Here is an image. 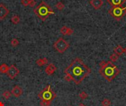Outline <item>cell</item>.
<instances>
[{
  "instance_id": "6da1fadb",
  "label": "cell",
  "mask_w": 126,
  "mask_h": 106,
  "mask_svg": "<svg viewBox=\"0 0 126 106\" xmlns=\"http://www.w3.org/2000/svg\"><path fill=\"white\" fill-rule=\"evenodd\" d=\"M64 73L71 78L72 81H74L75 84L79 85L91 73V69L81 59L77 58L65 69Z\"/></svg>"
},
{
  "instance_id": "7a4b0ae2",
  "label": "cell",
  "mask_w": 126,
  "mask_h": 106,
  "mask_svg": "<svg viewBox=\"0 0 126 106\" xmlns=\"http://www.w3.org/2000/svg\"><path fill=\"white\" fill-rule=\"evenodd\" d=\"M99 66V74L109 82H111L119 73V69L111 61H102L100 62Z\"/></svg>"
},
{
  "instance_id": "3957f363",
  "label": "cell",
  "mask_w": 126,
  "mask_h": 106,
  "mask_svg": "<svg viewBox=\"0 0 126 106\" xmlns=\"http://www.w3.org/2000/svg\"><path fill=\"white\" fill-rule=\"evenodd\" d=\"M33 12L43 21H46L50 15L54 14V11L52 8L45 2H41L38 6L33 10Z\"/></svg>"
},
{
  "instance_id": "277c9868",
  "label": "cell",
  "mask_w": 126,
  "mask_h": 106,
  "mask_svg": "<svg viewBox=\"0 0 126 106\" xmlns=\"http://www.w3.org/2000/svg\"><path fill=\"white\" fill-rule=\"evenodd\" d=\"M56 94L51 89L49 85L46 86L39 94H38V97L41 100H46V101H50L52 102L54 100L56 97Z\"/></svg>"
},
{
  "instance_id": "5b68a950",
  "label": "cell",
  "mask_w": 126,
  "mask_h": 106,
  "mask_svg": "<svg viewBox=\"0 0 126 106\" xmlns=\"http://www.w3.org/2000/svg\"><path fill=\"white\" fill-rule=\"evenodd\" d=\"M108 13L117 21L121 20L126 14V7H112L109 10Z\"/></svg>"
},
{
  "instance_id": "8992f818",
  "label": "cell",
  "mask_w": 126,
  "mask_h": 106,
  "mask_svg": "<svg viewBox=\"0 0 126 106\" xmlns=\"http://www.w3.org/2000/svg\"><path fill=\"white\" fill-rule=\"evenodd\" d=\"M53 46L57 52L62 54L68 49V48L69 47V44L63 38H60L54 43Z\"/></svg>"
},
{
  "instance_id": "52a82bcc",
  "label": "cell",
  "mask_w": 126,
  "mask_h": 106,
  "mask_svg": "<svg viewBox=\"0 0 126 106\" xmlns=\"http://www.w3.org/2000/svg\"><path fill=\"white\" fill-rule=\"evenodd\" d=\"M19 74V69L15 66V65H11L9 66L8 71L7 72V75L10 79H15Z\"/></svg>"
},
{
  "instance_id": "ba28073f",
  "label": "cell",
  "mask_w": 126,
  "mask_h": 106,
  "mask_svg": "<svg viewBox=\"0 0 126 106\" xmlns=\"http://www.w3.org/2000/svg\"><path fill=\"white\" fill-rule=\"evenodd\" d=\"M9 13L10 10L6 8V6H5L3 4H0V20L5 18Z\"/></svg>"
},
{
  "instance_id": "9c48e42d",
  "label": "cell",
  "mask_w": 126,
  "mask_h": 106,
  "mask_svg": "<svg viewBox=\"0 0 126 106\" xmlns=\"http://www.w3.org/2000/svg\"><path fill=\"white\" fill-rule=\"evenodd\" d=\"M11 94L12 95H13L15 97H19L20 96H21V94H23V90L22 88L18 86H15L11 91Z\"/></svg>"
},
{
  "instance_id": "30bf717a",
  "label": "cell",
  "mask_w": 126,
  "mask_h": 106,
  "mask_svg": "<svg viewBox=\"0 0 126 106\" xmlns=\"http://www.w3.org/2000/svg\"><path fill=\"white\" fill-rule=\"evenodd\" d=\"M57 70L56 66L53 63H49L46 68H45V72L47 75H52L55 73V71Z\"/></svg>"
},
{
  "instance_id": "8fae6325",
  "label": "cell",
  "mask_w": 126,
  "mask_h": 106,
  "mask_svg": "<svg viewBox=\"0 0 126 106\" xmlns=\"http://www.w3.org/2000/svg\"><path fill=\"white\" fill-rule=\"evenodd\" d=\"M89 3L95 10H98L101 8V7L103 6V0H91Z\"/></svg>"
},
{
  "instance_id": "7c38bea8",
  "label": "cell",
  "mask_w": 126,
  "mask_h": 106,
  "mask_svg": "<svg viewBox=\"0 0 126 106\" xmlns=\"http://www.w3.org/2000/svg\"><path fill=\"white\" fill-rule=\"evenodd\" d=\"M125 2L126 0H107V2L112 7L122 6Z\"/></svg>"
},
{
  "instance_id": "4fadbf2b",
  "label": "cell",
  "mask_w": 126,
  "mask_h": 106,
  "mask_svg": "<svg viewBox=\"0 0 126 106\" xmlns=\"http://www.w3.org/2000/svg\"><path fill=\"white\" fill-rule=\"evenodd\" d=\"M60 31L64 35H71L74 33V30L68 27V26H63L61 28Z\"/></svg>"
},
{
  "instance_id": "5bb4252c",
  "label": "cell",
  "mask_w": 126,
  "mask_h": 106,
  "mask_svg": "<svg viewBox=\"0 0 126 106\" xmlns=\"http://www.w3.org/2000/svg\"><path fill=\"white\" fill-rule=\"evenodd\" d=\"M114 52L115 54H117L118 56H120V55H122L123 53H124V49L122 48V46H121L119 45V46H117V47L114 48Z\"/></svg>"
},
{
  "instance_id": "9a60e30c",
  "label": "cell",
  "mask_w": 126,
  "mask_h": 106,
  "mask_svg": "<svg viewBox=\"0 0 126 106\" xmlns=\"http://www.w3.org/2000/svg\"><path fill=\"white\" fill-rule=\"evenodd\" d=\"M47 63H48V60H47L46 58H40V59H38V60L36 61V64H37L38 66H42L46 65Z\"/></svg>"
},
{
  "instance_id": "2e32d148",
  "label": "cell",
  "mask_w": 126,
  "mask_h": 106,
  "mask_svg": "<svg viewBox=\"0 0 126 106\" xmlns=\"http://www.w3.org/2000/svg\"><path fill=\"white\" fill-rule=\"evenodd\" d=\"M8 69H9V66L6 63H2V65H0V73L7 74Z\"/></svg>"
},
{
  "instance_id": "e0dca14e",
  "label": "cell",
  "mask_w": 126,
  "mask_h": 106,
  "mask_svg": "<svg viewBox=\"0 0 126 106\" xmlns=\"http://www.w3.org/2000/svg\"><path fill=\"white\" fill-rule=\"evenodd\" d=\"M11 21L12 23H13L14 24H18L20 22V18L17 15H14L12 18H11Z\"/></svg>"
},
{
  "instance_id": "ac0fdd59",
  "label": "cell",
  "mask_w": 126,
  "mask_h": 106,
  "mask_svg": "<svg viewBox=\"0 0 126 106\" xmlns=\"http://www.w3.org/2000/svg\"><path fill=\"white\" fill-rule=\"evenodd\" d=\"M118 59H119V56L117 54H115V53H113V54L110 56V61H111L112 63L117 61Z\"/></svg>"
},
{
  "instance_id": "d6986e66",
  "label": "cell",
  "mask_w": 126,
  "mask_h": 106,
  "mask_svg": "<svg viewBox=\"0 0 126 106\" xmlns=\"http://www.w3.org/2000/svg\"><path fill=\"white\" fill-rule=\"evenodd\" d=\"M11 95H12V94H11V92H10L9 91H4L3 94H2L3 97H4L5 99H10V97H11Z\"/></svg>"
},
{
  "instance_id": "ffe728a7",
  "label": "cell",
  "mask_w": 126,
  "mask_h": 106,
  "mask_svg": "<svg viewBox=\"0 0 126 106\" xmlns=\"http://www.w3.org/2000/svg\"><path fill=\"white\" fill-rule=\"evenodd\" d=\"M102 106H110L111 105V101L106 98V99H103V100L102 101Z\"/></svg>"
},
{
  "instance_id": "44dd1931",
  "label": "cell",
  "mask_w": 126,
  "mask_h": 106,
  "mask_svg": "<svg viewBox=\"0 0 126 106\" xmlns=\"http://www.w3.org/2000/svg\"><path fill=\"white\" fill-rule=\"evenodd\" d=\"M10 44L12 45V46L16 47V46H17L19 44V41H18V40L17 38H13L11 40V41H10Z\"/></svg>"
},
{
  "instance_id": "7402d4cb",
  "label": "cell",
  "mask_w": 126,
  "mask_h": 106,
  "mask_svg": "<svg viewBox=\"0 0 126 106\" xmlns=\"http://www.w3.org/2000/svg\"><path fill=\"white\" fill-rule=\"evenodd\" d=\"M55 7H56V8H57L58 10H63V8H64V5H63L62 2H58V3L55 5Z\"/></svg>"
},
{
  "instance_id": "603a6c76",
  "label": "cell",
  "mask_w": 126,
  "mask_h": 106,
  "mask_svg": "<svg viewBox=\"0 0 126 106\" xmlns=\"http://www.w3.org/2000/svg\"><path fill=\"white\" fill-rule=\"evenodd\" d=\"M79 97L81 99H86V98H88L89 95L87 94V93H86L85 91H82L79 94Z\"/></svg>"
},
{
  "instance_id": "cb8c5ba5",
  "label": "cell",
  "mask_w": 126,
  "mask_h": 106,
  "mask_svg": "<svg viewBox=\"0 0 126 106\" xmlns=\"http://www.w3.org/2000/svg\"><path fill=\"white\" fill-rule=\"evenodd\" d=\"M40 105L41 106H50V105H51V102L46 101V100H41L40 102Z\"/></svg>"
},
{
  "instance_id": "d4e9b609",
  "label": "cell",
  "mask_w": 126,
  "mask_h": 106,
  "mask_svg": "<svg viewBox=\"0 0 126 106\" xmlns=\"http://www.w3.org/2000/svg\"><path fill=\"white\" fill-rule=\"evenodd\" d=\"M29 1H30V0H21V5H22L23 6L27 7V6L29 5Z\"/></svg>"
},
{
  "instance_id": "484cf974",
  "label": "cell",
  "mask_w": 126,
  "mask_h": 106,
  "mask_svg": "<svg viewBox=\"0 0 126 106\" xmlns=\"http://www.w3.org/2000/svg\"><path fill=\"white\" fill-rule=\"evenodd\" d=\"M36 4V2L35 0H30V1H29V6L30 7H32V8L35 7Z\"/></svg>"
},
{
  "instance_id": "4316f807",
  "label": "cell",
  "mask_w": 126,
  "mask_h": 106,
  "mask_svg": "<svg viewBox=\"0 0 126 106\" xmlns=\"http://www.w3.org/2000/svg\"><path fill=\"white\" fill-rule=\"evenodd\" d=\"M64 79H65V80H66V81H68V82H70V81H72V80H71V78L69 77V76H67V75H66L65 77H64Z\"/></svg>"
},
{
  "instance_id": "83f0119b",
  "label": "cell",
  "mask_w": 126,
  "mask_h": 106,
  "mask_svg": "<svg viewBox=\"0 0 126 106\" xmlns=\"http://www.w3.org/2000/svg\"><path fill=\"white\" fill-rule=\"evenodd\" d=\"M78 106H86L83 103H81V104H79L78 105Z\"/></svg>"
},
{
  "instance_id": "f1b7e54d",
  "label": "cell",
  "mask_w": 126,
  "mask_h": 106,
  "mask_svg": "<svg viewBox=\"0 0 126 106\" xmlns=\"http://www.w3.org/2000/svg\"><path fill=\"white\" fill-rule=\"evenodd\" d=\"M124 53H125V55H126V47H125V48L124 49Z\"/></svg>"
},
{
  "instance_id": "f546056e",
  "label": "cell",
  "mask_w": 126,
  "mask_h": 106,
  "mask_svg": "<svg viewBox=\"0 0 126 106\" xmlns=\"http://www.w3.org/2000/svg\"><path fill=\"white\" fill-rule=\"evenodd\" d=\"M69 106H71V105H69Z\"/></svg>"
}]
</instances>
